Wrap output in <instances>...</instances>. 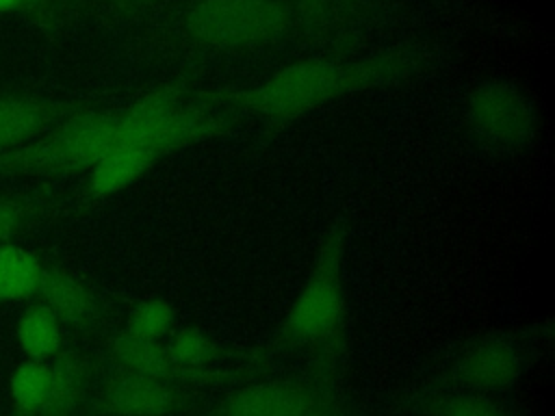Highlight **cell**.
I'll return each instance as SVG.
<instances>
[{
    "label": "cell",
    "mask_w": 555,
    "mask_h": 416,
    "mask_svg": "<svg viewBox=\"0 0 555 416\" xmlns=\"http://www.w3.org/2000/svg\"><path fill=\"white\" fill-rule=\"evenodd\" d=\"M416 65L418 54L405 50L360 61L301 58L254 87L206 89V93L212 104L238 117L254 115L269 121H291L345 95L403 78Z\"/></svg>",
    "instance_id": "obj_2"
},
{
    "label": "cell",
    "mask_w": 555,
    "mask_h": 416,
    "mask_svg": "<svg viewBox=\"0 0 555 416\" xmlns=\"http://www.w3.org/2000/svg\"><path fill=\"white\" fill-rule=\"evenodd\" d=\"M50 392L41 416H76L87 403L91 360L78 349H61L50 364Z\"/></svg>",
    "instance_id": "obj_13"
},
{
    "label": "cell",
    "mask_w": 555,
    "mask_h": 416,
    "mask_svg": "<svg viewBox=\"0 0 555 416\" xmlns=\"http://www.w3.org/2000/svg\"><path fill=\"white\" fill-rule=\"evenodd\" d=\"M41 4L43 0H0V13H30Z\"/></svg>",
    "instance_id": "obj_22"
},
{
    "label": "cell",
    "mask_w": 555,
    "mask_h": 416,
    "mask_svg": "<svg viewBox=\"0 0 555 416\" xmlns=\"http://www.w3.org/2000/svg\"><path fill=\"white\" fill-rule=\"evenodd\" d=\"M184 399L180 386L119 366L87 399V410L95 416H169Z\"/></svg>",
    "instance_id": "obj_6"
},
{
    "label": "cell",
    "mask_w": 555,
    "mask_h": 416,
    "mask_svg": "<svg viewBox=\"0 0 555 416\" xmlns=\"http://www.w3.org/2000/svg\"><path fill=\"white\" fill-rule=\"evenodd\" d=\"M464 121L479 143L492 150L516 152L535 141L540 110L520 84L490 78L477 82L466 93Z\"/></svg>",
    "instance_id": "obj_5"
},
{
    "label": "cell",
    "mask_w": 555,
    "mask_h": 416,
    "mask_svg": "<svg viewBox=\"0 0 555 416\" xmlns=\"http://www.w3.org/2000/svg\"><path fill=\"white\" fill-rule=\"evenodd\" d=\"M304 416H340V410L336 405V399L330 394V390L325 388L317 401L308 407V412Z\"/></svg>",
    "instance_id": "obj_21"
},
{
    "label": "cell",
    "mask_w": 555,
    "mask_h": 416,
    "mask_svg": "<svg viewBox=\"0 0 555 416\" xmlns=\"http://www.w3.org/2000/svg\"><path fill=\"white\" fill-rule=\"evenodd\" d=\"M91 106L80 100H56L35 93H0V154L17 150L74 113Z\"/></svg>",
    "instance_id": "obj_8"
},
{
    "label": "cell",
    "mask_w": 555,
    "mask_h": 416,
    "mask_svg": "<svg viewBox=\"0 0 555 416\" xmlns=\"http://www.w3.org/2000/svg\"><path fill=\"white\" fill-rule=\"evenodd\" d=\"M61 323L39 301L30 303L17 321V342L28 360L46 362L61 351Z\"/></svg>",
    "instance_id": "obj_15"
},
{
    "label": "cell",
    "mask_w": 555,
    "mask_h": 416,
    "mask_svg": "<svg viewBox=\"0 0 555 416\" xmlns=\"http://www.w3.org/2000/svg\"><path fill=\"white\" fill-rule=\"evenodd\" d=\"M165 347L184 368H208L219 358L217 342L199 327H182L173 332Z\"/></svg>",
    "instance_id": "obj_20"
},
{
    "label": "cell",
    "mask_w": 555,
    "mask_h": 416,
    "mask_svg": "<svg viewBox=\"0 0 555 416\" xmlns=\"http://www.w3.org/2000/svg\"><path fill=\"white\" fill-rule=\"evenodd\" d=\"M525 368L522 349L503 334H488L470 344L457 358V379L475 392H503L518 384Z\"/></svg>",
    "instance_id": "obj_9"
},
{
    "label": "cell",
    "mask_w": 555,
    "mask_h": 416,
    "mask_svg": "<svg viewBox=\"0 0 555 416\" xmlns=\"http://www.w3.org/2000/svg\"><path fill=\"white\" fill-rule=\"evenodd\" d=\"M50 364L26 360L11 377V399L17 416H41L50 392Z\"/></svg>",
    "instance_id": "obj_16"
},
{
    "label": "cell",
    "mask_w": 555,
    "mask_h": 416,
    "mask_svg": "<svg viewBox=\"0 0 555 416\" xmlns=\"http://www.w3.org/2000/svg\"><path fill=\"white\" fill-rule=\"evenodd\" d=\"M299 20L288 0H191L182 35L210 52H243L286 37Z\"/></svg>",
    "instance_id": "obj_4"
},
{
    "label": "cell",
    "mask_w": 555,
    "mask_h": 416,
    "mask_svg": "<svg viewBox=\"0 0 555 416\" xmlns=\"http://www.w3.org/2000/svg\"><path fill=\"white\" fill-rule=\"evenodd\" d=\"M345 234L338 227L330 230L321 238L308 273L280 325V340L284 344L323 349L332 355L345 321Z\"/></svg>",
    "instance_id": "obj_3"
},
{
    "label": "cell",
    "mask_w": 555,
    "mask_h": 416,
    "mask_svg": "<svg viewBox=\"0 0 555 416\" xmlns=\"http://www.w3.org/2000/svg\"><path fill=\"white\" fill-rule=\"evenodd\" d=\"M124 9H147V6H154V4H160V2H165V0H117Z\"/></svg>",
    "instance_id": "obj_23"
},
{
    "label": "cell",
    "mask_w": 555,
    "mask_h": 416,
    "mask_svg": "<svg viewBox=\"0 0 555 416\" xmlns=\"http://www.w3.org/2000/svg\"><path fill=\"white\" fill-rule=\"evenodd\" d=\"M217 121L180 82L160 84L126 108L95 104L74 113L35 141L0 154V178H59L89 171L117 147H150L169 154L212 139Z\"/></svg>",
    "instance_id": "obj_1"
},
{
    "label": "cell",
    "mask_w": 555,
    "mask_h": 416,
    "mask_svg": "<svg viewBox=\"0 0 555 416\" xmlns=\"http://www.w3.org/2000/svg\"><path fill=\"white\" fill-rule=\"evenodd\" d=\"M52 204L43 197L0 195V245L13 240L35 223H39Z\"/></svg>",
    "instance_id": "obj_18"
},
{
    "label": "cell",
    "mask_w": 555,
    "mask_h": 416,
    "mask_svg": "<svg viewBox=\"0 0 555 416\" xmlns=\"http://www.w3.org/2000/svg\"><path fill=\"white\" fill-rule=\"evenodd\" d=\"M108 353L121 368H128V370H134V373L147 375V377H156V379H163V381H169L176 386L212 384V381L228 377V373H219L210 366L208 368H184L169 355L167 347L160 340L137 338L126 332H121L108 340Z\"/></svg>",
    "instance_id": "obj_11"
},
{
    "label": "cell",
    "mask_w": 555,
    "mask_h": 416,
    "mask_svg": "<svg viewBox=\"0 0 555 416\" xmlns=\"http://www.w3.org/2000/svg\"><path fill=\"white\" fill-rule=\"evenodd\" d=\"M33 301L43 303L61 325L76 332H91L100 325L102 306L95 292L59 264H46Z\"/></svg>",
    "instance_id": "obj_10"
},
{
    "label": "cell",
    "mask_w": 555,
    "mask_h": 416,
    "mask_svg": "<svg viewBox=\"0 0 555 416\" xmlns=\"http://www.w3.org/2000/svg\"><path fill=\"white\" fill-rule=\"evenodd\" d=\"M323 390L301 379L254 381L225 394L206 416H304Z\"/></svg>",
    "instance_id": "obj_7"
},
{
    "label": "cell",
    "mask_w": 555,
    "mask_h": 416,
    "mask_svg": "<svg viewBox=\"0 0 555 416\" xmlns=\"http://www.w3.org/2000/svg\"><path fill=\"white\" fill-rule=\"evenodd\" d=\"M427 416H514L507 405L488 392H455L434 396L425 405Z\"/></svg>",
    "instance_id": "obj_19"
},
{
    "label": "cell",
    "mask_w": 555,
    "mask_h": 416,
    "mask_svg": "<svg viewBox=\"0 0 555 416\" xmlns=\"http://www.w3.org/2000/svg\"><path fill=\"white\" fill-rule=\"evenodd\" d=\"M176 325V310L169 301L160 297H150L139 301L126 318L124 332L145 340H163L171 334Z\"/></svg>",
    "instance_id": "obj_17"
},
{
    "label": "cell",
    "mask_w": 555,
    "mask_h": 416,
    "mask_svg": "<svg viewBox=\"0 0 555 416\" xmlns=\"http://www.w3.org/2000/svg\"><path fill=\"white\" fill-rule=\"evenodd\" d=\"M43 273V260L17 245H0V301L33 299Z\"/></svg>",
    "instance_id": "obj_14"
},
{
    "label": "cell",
    "mask_w": 555,
    "mask_h": 416,
    "mask_svg": "<svg viewBox=\"0 0 555 416\" xmlns=\"http://www.w3.org/2000/svg\"><path fill=\"white\" fill-rule=\"evenodd\" d=\"M297 11H310L312 6L319 4V0H288Z\"/></svg>",
    "instance_id": "obj_24"
},
{
    "label": "cell",
    "mask_w": 555,
    "mask_h": 416,
    "mask_svg": "<svg viewBox=\"0 0 555 416\" xmlns=\"http://www.w3.org/2000/svg\"><path fill=\"white\" fill-rule=\"evenodd\" d=\"M160 158L163 154H158L156 150L137 145L117 147L108 152L89 169V180L85 188L87 197L104 199L128 188L139 178H143Z\"/></svg>",
    "instance_id": "obj_12"
}]
</instances>
